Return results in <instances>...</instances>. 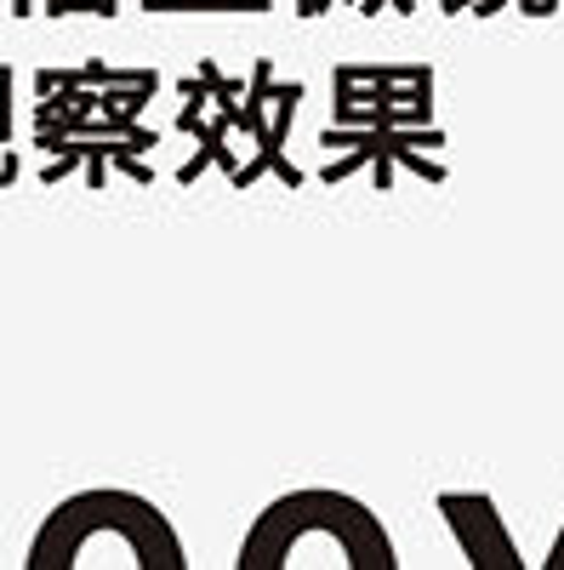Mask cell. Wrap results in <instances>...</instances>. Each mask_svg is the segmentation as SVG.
Listing matches in <instances>:
<instances>
[{"mask_svg": "<svg viewBox=\"0 0 564 570\" xmlns=\"http://www.w3.org/2000/svg\"><path fill=\"white\" fill-rule=\"evenodd\" d=\"M467 7H474V0H445L439 12H445V18H456V12H467Z\"/></svg>", "mask_w": 564, "mask_h": 570, "instance_id": "cell-17", "label": "cell"}, {"mask_svg": "<svg viewBox=\"0 0 564 570\" xmlns=\"http://www.w3.org/2000/svg\"><path fill=\"white\" fill-rule=\"evenodd\" d=\"M268 91H274V58H257L251 63V86L240 91V98H246V109H240V131H263L268 126Z\"/></svg>", "mask_w": 564, "mask_h": 570, "instance_id": "cell-7", "label": "cell"}, {"mask_svg": "<svg viewBox=\"0 0 564 570\" xmlns=\"http://www.w3.org/2000/svg\"><path fill=\"white\" fill-rule=\"evenodd\" d=\"M297 18H314V12H308V0H297Z\"/></svg>", "mask_w": 564, "mask_h": 570, "instance_id": "cell-18", "label": "cell"}, {"mask_svg": "<svg viewBox=\"0 0 564 570\" xmlns=\"http://www.w3.org/2000/svg\"><path fill=\"white\" fill-rule=\"evenodd\" d=\"M394 177H399L394 155H376V160H370V183H376V195H388V188H394Z\"/></svg>", "mask_w": 564, "mask_h": 570, "instance_id": "cell-13", "label": "cell"}, {"mask_svg": "<svg viewBox=\"0 0 564 570\" xmlns=\"http://www.w3.org/2000/svg\"><path fill=\"white\" fill-rule=\"evenodd\" d=\"M520 12H525V18H553L558 0H520Z\"/></svg>", "mask_w": 564, "mask_h": 570, "instance_id": "cell-15", "label": "cell"}, {"mask_svg": "<svg viewBox=\"0 0 564 570\" xmlns=\"http://www.w3.org/2000/svg\"><path fill=\"white\" fill-rule=\"evenodd\" d=\"M86 177H91V188H103V177H109V137L103 142H86Z\"/></svg>", "mask_w": 564, "mask_h": 570, "instance_id": "cell-11", "label": "cell"}, {"mask_svg": "<svg viewBox=\"0 0 564 570\" xmlns=\"http://www.w3.org/2000/svg\"><path fill=\"white\" fill-rule=\"evenodd\" d=\"M144 12H274V0H144Z\"/></svg>", "mask_w": 564, "mask_h": 570, "instance_id": "cell-8", "label": "cell"}, {"mask_svg": "<svg viewBox=\"0 0 564 570\" xmlns=\"http://www.w3.org/2000/svg\"><path fill=\"white\" fill-rule=\"evenodd\" d=\"M439 513H445V525L456 531V548L462 559L474 564V570H520V548H513L507 525H502V513L485 491H445L439 497Z\"/></svg>", "mask_w": 564, "mask_h": 570, "instance_id": "cell-3", "label": "cell"}, {"mask_svg": "<svg viewBox=\"0 0 564 570\" xmlns=\"http://www.w3.org/2000/svg\"><path fill=\"white\" fill-rule=\"evenodd\" d=\"M18 12H29V0H18Z\"/></svg>", "mask_w": 564, "mask_h": 570, "instance_id": "cell-19", "label": "cell"}, {"mask_svg": "<svg viewBox=\"0 0 564 570\" xmlns=\"http://www.w3.org/2000/svg\"><path fill=\"white\" fill-rule=\"evenodd\" d=\"M337 86H410L434 80V63H337Z\"/></svg>", "mask_w": 564, "mask_h": 570, "instance_id": "cell-6", "label": "cell"}, {"mask_svg": "<svg viewBox=\"0 0 564 570\" xmlns=\"http://www.w3.org/2000/svg\"><path fill=\"white\" fill-rule=\"evenodd\" d=\"M206 91H195V98H182V109H177V131H188V137H195V126L206 120Z\"/></svg>", "mask_w": 564, "mask_h": 570, "instance_id": "cell-12", "label": "cell"}, {"mask_svg": "<svg viewBox=\"0 0 564 570\" xmlns=\"http://www.w3.org/2000/svg\"><path fill=\"white\" fill-rule=\"evenodd\" d=\"M46 12H86V18H115L120 12V0H46Z\"/></svg>", "mask_w": 564, "mask_h": 570, "instance_id": "cell-10", "label": "cell"}, {"mask_svg": "<svg viewBox=\"0 0 564 570\" xmlns=\"http://www.w3.org/2000/svg\"><path fill=\"white\" fill-rule=\"evenodd\" d=\"M297 104H303V80H274V91H268V126L257 131V155H251L246 166H234V171H228L234 188H251L263 171H274L286 188H303V171H297L291 155H286V137H291Z\"/></svg>", "mask_w": 564, "mask_h": 570, "instance_id": "cell-5", "label": "cell"}, {"mask_svg": "<svg viewBox=\"0 0 564 570\" xmlns=\"http://www.w3.org/2000/svg\"><path fill=\"white\" fill-rule=\"evenodd\" d=\"M120 553V564L131 570H188L182 537L171 531V519L131 491H86L69 497L46 531L29 548V570H69V564H91V553Z\"/></svg>", "mask_w": 564, "mask_h": 570, "instance_id": "cell-2", "label": "cell"}, {"mask_svg": "<svg viewBox=\"0 0 564 570\" xmlns=\"http://www.w3.org/2000/svg\"><path fill=\"white\" fill-rule=\"evenodd\" d=\"M80 155H86V142H69V149H63V160H52V166H46V183H58L63 171H75V166H80Z\"/></svg>", "mask_w": 564, "mask_h": 570, "instance_id": "cell-14", "label": "cell"}, {"mask_svg": "<svg viewBox=\"0 0 564 570\" xmlns=\"http://www.w3.org/2000/svg\"><path fill=\"white\" fill-rule=\"evenodd\" d=\"M240 570H303V564H343V570H399L394 537L359 497L343 491H286L274 497L240 542Z\"/></svg>", "mask_w": 564, "mask_h": 570, "instance_id": "cell-1", "label": "cell"}, {"mask_svg": "<svg viewBox=\"0 0 564 570\" xmlns=\"http://www.w3.org/2000/svg\"><path fill=\"white\" fill-rule=\"evenodd\" d=\"M434 80L410 86H337L332 80V126H428Z\"/></svg>", "mask_w": 564, "mask_h": 570, "instance_id": "cell-4", "label": "cell"}, {"mask_svg": "<svg viewBox=\"0 0 564 570\" xmlns=\"http://www.w3.org/2000/svg\"><path fill=\"white\" fill-rule=\"evenodd\" d=\"M547 570H564V531H558V542H553V553H547Z\"/></svg>", "mask_w": 564, "mask_h": 570, "instance_id": "cell-16", "label": "cell"}, {"mask_svg": "<svg viewBox=\"0 0 564 570\" xmlns=\"http://www.w3.org/2000/svg\"><path fill=\"white\" fill-rule=\"evenodd\" d=\"M149 104H155V86H98V109H103V115L137 120Z\"/></svg>", "mask_w": 564, "mask_h": 570, "instance_id": "cell-9", "label": "cell"}]
</instances>
